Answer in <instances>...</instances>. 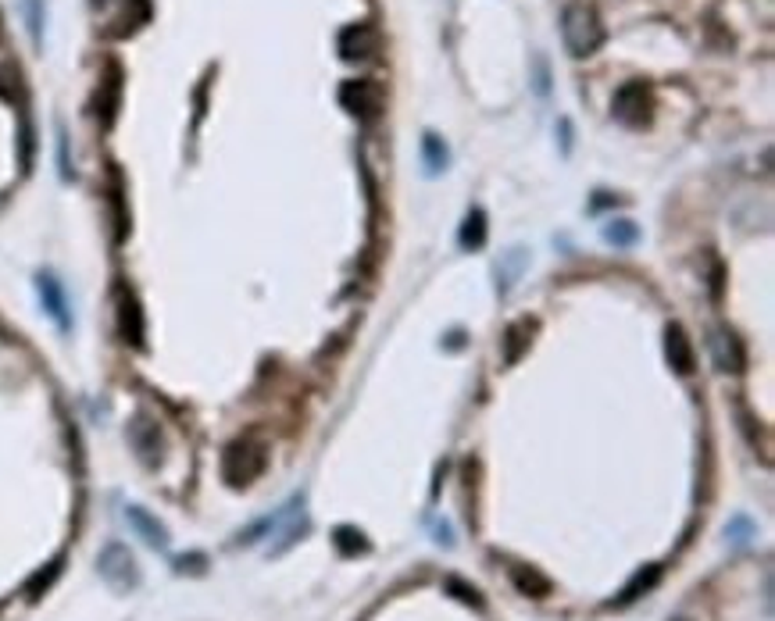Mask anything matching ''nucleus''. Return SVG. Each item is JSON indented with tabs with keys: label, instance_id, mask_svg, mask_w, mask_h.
I'll return each instance as SVG.
<instances>
[{
	"label": "nucleus",
	"instance_id": "1",
	"mask_svg": "<svg viewBox=\"0 0 775 621\" xmlns=\"http://www.w3.org/2000/svg\"><path fill=\"white\" fill-rule=\"evenodd\" d=\"M561 40H565V50H569L571 57H590V54H597L601 43H604L601 15H597L590 4H582V0L569 4V7L561 11Z\"/></svg>",
	"mask_w": 775,
	"mask_h": 621
},
{
	"label": "nucleus",
	"instance_id": "2",
	"mask_svg": "<svg viewBox=\"0 0 775 621\" xmlns=\"http://www.w3.org/2000/svg\"><path fill=\"white\" fill-rule=\"evenodd\" d=\"M265 471V447L254 436H240L225 447L222 457V475L229 486H250L257 475Z\"/></svg>",
	"mask_w": 775,
	"mask_h": 621
},
{
	"label": "nucleus",
	"instance_id": "3",
	"mask_svg": "<svg viewBox=\"0 0 775 621\" xmlns=\"http://www.w3.org/2000/svg\"><path fill=\"white\" fill-rule=\"evenodd\" d=\"M115 322H119V336H122L129 347H143L147 339V318H143V307H140V296L136 290L119 279L115 283Z\"/></svg>",
	"mask_w": 775,
	"mask_h": 621
},
{
	"label": "nucleus",
	"instance_id": "4",
	"mask_svg": "<svg viewBox=\"0 0 775 621\" xmlns=\"http://www.w3.org/2000/svg\"><path fill=\"white\" fill-rule=\"evenodd\" d=\"M97 572H100V579L108 582L115 593H129V589H136V582H140V568H136L129 546H122V543H108V546L100 550Z\"/></svg>",
	"mask_w": 775,
	"mask_h": 621
},
{
	"label": "nucleus",
	"instance_id": "5",
	"mask_svg": "<svg viewBox=\"0 0 775 621\" xmlns=\"http://www.w3.org/2000/svg\"><path fill=\"white\" fill-rule=\"evenodd\" d=\"M614 119L629 129H644L651 122V111H654V97H651V86L647 83H625L614 89Z\"/></svg>",
	"mask_w": 775,
	"mask_h": 621
},
{
	"label": "nucleus",
	"instance_id": "6",
	"mask_svg": "<svg viewBox=\"0 0 775 621\" xmlns=\"http://www.w3.org/2000/svg\"><path fill=\"white\" fill-rule=\"evenodd\" d=\"M119 104H122V68L115 61H108V68L100 76V86L93 93V115H97L100 129H111L115 125Z\"/></svg>",
	"mask_w": 775,
	"mask_h": 621
},
{
	"label": "nucleus",
	"instance_id": "7",
	"mask_svg": "<svg viewBox=\"0 0 775 621\" xmlns=\"http://www.w3.org/2000/svg\"><path fill=\"white\" fill-rule=\"evenodd\" d=\"M336 47H340V57L343 61H365V57H372L379 50V33H375V26L358 22V26H347L336 36Z\"/></svg>",
	"mask_w": 775,
	"mask_h": 621
},
{
	"label": "nucleus",
	"instance_id": "8",
	"mask_svg": "<svg viewBox=\"0 0 775 621\" xmlns=\"http://www.w3.org/2000/svg\"><path fill=\"white\" fill-rule=\"evenodd\" d=\"M129 443H132V450L140 454L143 464H158L162 461V450H164V436L162 429H158V421H151V418H132V425H129Z\"/></svg>",
	"mask_w": 775,
	"mask_h": 621
},
{
	"label": "nucleus",
	"instance_id": "9",
	"mask_svg": "<svg viewBox=\"0 0 775 621\" xmlns=\"http://www.w3.org/2000/svg\"><path fill=\"white\" fill-rule=\"evenodd\" d=\"M340 104L351 111V115H361V119H372L375 111H379V104H382V97H379V89L375 83H368V79H351V83L340 86Z\"/></svg>",
	"mask_w": 775,
	"mask_h": 621
},
{
	"label": "nucleus",
	"instance_id": "10",
	"mask_svg": "<svg viewBox=\"0 0 775 621\" xmlns=\"http://www.w3.org/2000/svg\"><path fill=\"white\" fill-rule=\"evenodd\" d=\"M37 290H40L43 311L54 318V326H58L61 332L72 329V315H68V300H65L61 283H58L50 272H40V275H37Z\"/></svg>",
	"mask_w": 775,
	"mask_h": 621
},
{
	"label": "nucleus",
	"instance_id": "11",
	"mask_svg": "<svg viewBox=\"0 0 775 621\" xmlns=\"http://www.w3.org/2000/svg\"><path fill=\"white\" fill-rule=\"evenodd\" d=\"M532 332H536V322L532 318H518L504 329V339H500V361L511 368L518 365L526 354H529V343H532Z\"/></svg>",
	"mask_w": 775,
	"mask_h": 621
},
{
	"label": "nucleus",
	"instance_id": "12",
	"mask_svg": "<svg viewBox=\"0 0 775 621\" xmlns=\"http://www.w3.org/2000/svg\"><path fill=\"white\" fill-rule=\"evenodd\" d=\"M711 354H715V365L722 372H743V365H747L743 343L726 329H711Z\"/></svg>",
	"mask_w": 775,
	"mask_h": 621
},
{
	"label": "nucleus",
	"instance_id": "13",
	"mask_svg": "<svg viewBox=\"0 0 775 621\" xmlns=\"http://www.w3.org/2000/svg\"><path fill=\"white\" fill-rule=\"evenodd\" d=\"M108 204H111V225H115V240L122 243L129 236V201H125V182L122 171L111 165L108 171Z\"/></svg>",
	"mask_w": 775,
	"mask_h": 621
},
{
	"label": "nucleus",
	"instance_id": "14",
	"mask_svg": "<svg viewBox=\"0 0 775 621\" xmlns=\"http://www.w3.org/2000/svg\"><path fill=\"white\" fill-rule=\"evenodd\" d=\"M665 354H668L672 368L679 375H690L696 368L694 343H690V336L683 332V326H668V332H665Z\"/></svg>",
	"mask_w": 775,
	"mask_h": 621
},
{
	"label": "nucleus",
	"instance_id": "15",
	"mask_svg": "<svg viewBox=\"0 0 775 621\" xmlns=\"http://www.w3.org/2000/svg\"><path fill=\"white\" fill-rule=\"evenodd\" d=\"M125 518H129V525L143 536V543H151L154 550H164V546H168V533H164V525L154 518V514H147L143 507H129V511H125Z\"/></svg>",
	"mask_w": 775,
	"mask_h": 621
},
{
	"label": "nucleus",
	"instance_id": "16",
	"mask_svg": "<svg viewBox=\"0 0 775 621\" xmlns=\"http://www.w3.org/2000/svg\"><path fill=\"white\" fill-rule=\"evenodd\" d=\"M657 579H661V568H657V564H647L644 572H636L633 579L625 582V589L618 593V600H614V604H618V607H629V604H636L640 596H647L654 585H657Z\"/></svg>",
	"mask_w": 775,
	"mask_h": 621
},
{
	"label": "nucleus",
	"instance_id": "17",
	"mask_svg": "<svg viewBox=\"0 0 775 621\" xmlns=\"http://www.w3.org/2000/svg\"><path fill=\"white\" fill-rule=\"evenodd\" d=\"M422 165H425V171H429V175H440V171H447L450 150H447V143H444L436 132H425V136H422Z\"/></svg>",
	"mask_w": 775,
	"mask_h": 621
},
{
	"label": "nucleus",
	"instance_id": "18",
	"mask_svg": "<svg viewBox=\"0 0 775 621\" xmlns=\"http://www.w3.org/2000/svg\"><path fill=\"white\" fill-rule=\"evenodd\" d=\"M461 247L465 250H479L487 243V211H479V207H472L468 214H465V222H461Z\"/></svg>",
	"mask_w": 775,
	"mask_h": 621
},
{
	"label": "nucleus",
	"instance_id": "19",
	"mask_svg": "<svg viewBox=\"0 0 775 621\" xmlns=\"http://www.w3.org/2000/svg\"><path fill=\"white\" fill-rule=\"evenodd\" d=\"M511 579H515V585H518L526 596H547V593H550V582L543 579L536 568H511Z\"/></svg>",
	"mask_w": 775,
	"mask_h": 621
},
{
	"label": "nucleus",
	"instance_id": "20",
	"mask_svg": "<svg viewBox=\"0 0 775 621\" xmlns=\"http://www.w3.org/2000/svg\"><path fill=\"white\" fill-rule=\"evenodd\" d=\"M0 97L4 100H11V104H26V86H22V76H18V68L15 65H4L0 68Z\"/></svg>",
	"mask_w": 775,
	"mask_h": 621
},
{
	"label": "nucleus",
	"instance_id": "21",
	"mask_svg": "<svg viewBox=\"0 0 775 621\" xmlns=\"http://www.w3.org/2000/svg\"><path fill=\"white\" fill-rule=\"evenodd\" d=\"M604 240H608L612 247H633V243L640 240V229H636L629 218H618L612 225H604Z\"/></svg>",
	"mask_w": 775,
	"mask_h": 621
},
{
	"label": "nucleus",
	"instance_id": "22",
	"mask_svg": "<svg viewBox=\"0 0 775 621\" xmlns=\"http://www.w3.org/2000/svg\"><path fill=\"white\" fill-rule=\"evenodd\" d=\"M336 546H340V554L354 557V554H365L368 539H365V533H358V529H351V525H340V529H336Z\"/></svg>",
	"mask_w": 775,
	"mask_h": 621
},
{
	"label": "nucleus",
	"instance_id": "23",
	"mask_svg": "<svg viewBox=\"0 0 775 621\" xmlns=\"http://www.w3.org/2000/svg\"><path fill=\"white\" fill-rule=\"evenodd\" d=\"M33 158H37V132H33L29 122H22V132H18V161H22V171L33 168Z\"/></svg>",
	"mask_w": 775,
	"mask_h": 621
},
{
	"label": "nucleus",
	"instance_id": "24",
	"mask_svg": "<svg viewBox=\"0 0 775 621\" xmlns=\"http://www.w3.org/2000/svg\"><path fill=\"white\" fill-rule=\"evenodd\" d=\"M26 22H29L33 43L43 47V0H26Z\"/></svg>",
	"mask_w": 775,
	"mask_h": 621
},
{
	"label": "nucleus",
	"instance_id": "25",
	"mask_svg": "<svg viewBox=\"0 0 775 621\" xmlns=\"http://www.w3.org/2000/svg\"><path fill=\"white\" fill-rule=\"evenodd\" d=\"M58 168L65 179H76V168H72V154H68V132L58 125Z\"/></svg>",
	"mask_w": 775,
	"mask_h": 621
},
{
	"label": "nucleus",
	"instance_id": "26",
	"mask_svg": "<svg viewBox=\"0 0 775 621\" xmlns=\"http://www.w3.org/2000/svg\"><path fill=\"white\" fill-rule=\"evenodd\" d=\"M536 93H539V97H547V93H550V76H547L543 57H536Z\"/></svg>",
	"mask_w": 775,
	"mask_h": 621
},
{
	"label": "nucleus",
	"instance_id": "27",
	"mask_svg": "<svg viewBox=\"0 0 775 621\" xmlns=\"http://www.w3.org/2000/svg\"><path fill=\"white\" fill-rule=\"evenodd\" d=\"M58 572H61V568H58V564H50V568H47V572H43L40 579H37V582H29V593H33V596H37V593H40V589H47V585H50V579H54V575H58Z\"/></svg>",
	"mask_w": 775,
	"mask_h": 621
},
{
	"label": "nucleus",
	"instance_id": "28",
	"mask_svg": "<svg viewBox=\"0 0 775 621\" xmlns=\"http://www.w3.org/2000/svg\"><path fill=\"white\" fill-rule=\"evenodd\" d=\"M558 129H561V154H571V122L569 119H561Z\"/></svg>",
	"mask_w": 775,
	"mask_h": 621
},
{
	"label": "nucleus",
	"instance_id": "29",
	"mask_svg": "<svg viewBox=\"0 0 775 621\" xmlns=\"http://www.w3.org/2000/svg\"><path fill=\"white\" fill-rule=\"evenodd\" d=\"M608 204H618V197H612V193H597V201H593L590 211H601V207H608Z\"/></svg>",
	"mask_w": 775,
	"mask_h": 621
},
{
	"label": "nucleus",
	"instance_id": "30",
	"mask_svg": "<svg viewBox=\"0 0 775 621\" xmlns=\"http://www.w3.org/2000/svg\"><path fill=\"white\" fill-rule=\"evenodd\" d=\"M676 621H683V618H676Z\"/></svg>",
	"mask_w": 775,
	"mask_h": 621
}]
</instances>
